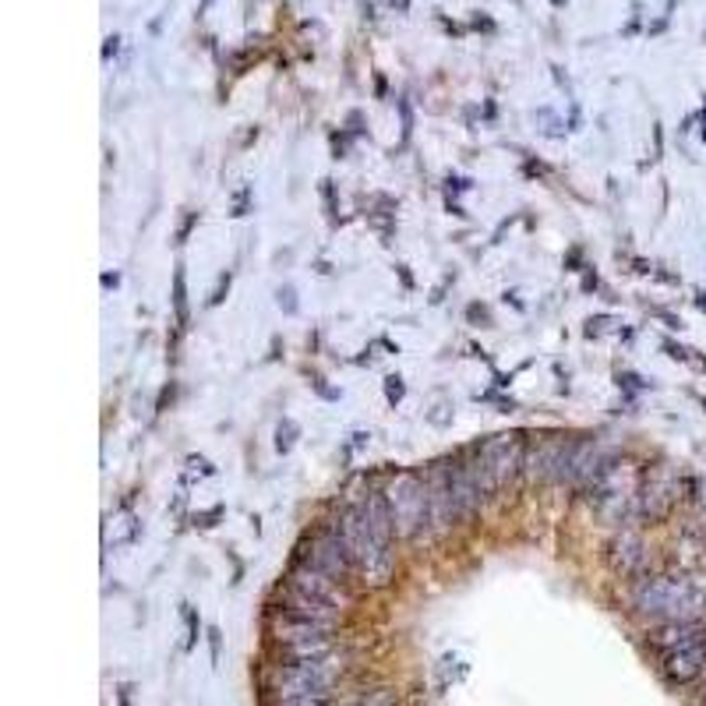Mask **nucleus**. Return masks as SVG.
I'll return each instance as SVG.
<instances>
[{
	"instance_id": "1",
	"label": "nucleus",
	"mask_w": 706,
	"mask_h": 706,
	"mask_svg": "<svg viewBox=\"0 0 706 706\" xmlns=\"http://www.w3.org/2000/svg\"><path fill=\"white\" fill-rule=\"evenodd\" d=\"M632 608L658 621L699 618V611L706 608V591L688 576H640V583L632 586Z\"/></svg>"
},
{
	"instance_id": "2",
	"label": "nucleus",
	"mask_w": 706,
	"mask_h": 706,
	"mask_svg": "<svg viewBox=\"0 0 706 706\" xmlns=\"http://www.w3.org/2000/svg\"><path fill=\"white\" fill-rule=\"evenodd\" d=\"M335 533L343 537V544H346L350 559H353V569H357V576H361L364 586H372V591H378V586H389V580L396 573V559H393L389 544H382L378 537L372 533L361 506H346L340 512V519H335Z\"/></svg>"
},
{
	"instance_id": "3",
	"label": "nucleus",
	"mask_w": 706,
	"mask_h": 706,
	"mask_svg": "<svg viewBox=\"0 0 706 706\" xmlns=\"http://www.w3.org/2000/svg\"><path fill=\"white\" fill-rule=\"evenodd\" d=\"M385 498H389L393 530L399 541H413L420 530H428V481L402 470L385 484Z\"/></svg>"
},
{
	"instance_id": "4",
	"label": "nucleus",
	"mask_w": 706,
	"mask_h": 706,
	"mask_svg": "<svg viewBox=\"0 0 706 706\" xmlns=\"http://www.w3.org/2000/svg\"><path fill=\"white\" fill-rule=\"evenodd\" d=\"M591 492H594L597 512H600L604 523L621 527L636 512V492H640V481H636L632 463H608Z\"/></svg>"
},
{
	"instance_id": "5",
	"label": "nucleus",
	"mask_w": 706,
	"mask_h": 706,
	"mask_svg": "<svg viewBox=\"0 0 706 706\" xmlns=\"http://www.w3.org/2000/svg\"><path fill=\"white\" fill-rule=\"evenodd\" d=\"M343 664L326 653V658H294L287 668L276 671V688L283 696H308V693H326V688L340 679Z\"/></svg>"
},
{
	"instance_id": "6",
	"label": "nucleus",
	"mask_w": 706,
	"mask_h": 706,
	"mask_svg": "<svg viewBox=\"0 0 706 706\" xmlns=\"http://www.w3.org/2000/svg\"><path fill=\"white\" fill-rule=\"evenodd\" d=\"M456 523H460V509H456V495H452V463L442 460L434 463L428 474V530L434 537H445Z\"/></svg>"
},
{
	"instance_id": "7",
	"label": "nucleus",
	"mask_w": 706,
	"mask_h": 706,
	"mask_svg": "<svg viewBox=\"0 0 706 706\" xmlns=\"http://www.w3.org/2000/svg\"><path fill=\"white\" fill-rule=\"evenodd\" d=\"M477 460L487 470V477H492L495 492H501V487L512 484L519 470H523L527 449H523V442H519V434H495L492 442L481 445Z\"/></svg>"
},
{
	"instance_id": "8",
	"label": "nucleus",
	"mask_w": 706,
	"mask_h": 706,
	"mask_svg": "<svg viewBox=\"0 0 706 706\" xmlns=\"http://www.w3.org/2000/svg\"><path fill=\"white\" fill-rule=\"evenodd\" d=\"M300 562L311 565V569H322V573L343 580V583H346L350 573H357V569H353L350 551L343 544V537L335 530H318L311 541L300 544Z\"/></svg>"
},
{
	"instance_id": "9",
	"label": "nucleus",
	"mask_w": 706,
	"mask_h": 706,
	"mask_svg": "<svg viewBox=\"0 0 706 706\" xmlns=\"http://www.w3.org/2000/svg\"><path fill=\"white\" fill-rule=\"evenodd\" d=\"M290 594H300V597H311V600H322L329 608H340L346 611L350 608V591L343 580H335L322 569H311L300 562L294 573H290Z\"/></svg>"
},
{
	"instance_id": "10",
	"label": "nucleus",
	"mask_w": 706,
	"mask_h": 706,
	"mask_svg": "<svg viewBox=\"0 0 706 706\" xmlns=\"http://www.w3.org/2000/svg\"><path fill=\"white\" fill-rule=\"evenodd\" d=\"M679 501V481L671 470H658V474H650L647 481H640V492H636V512L647 519V523H658L671 512V506Z\"/></svg>"
},
{
	"instance_id": "11",
	"label": "nucleus",
	"mask_w": 706,
	"mask_h": 706,
	"mask_svg": "<svg viewBox=\"0 0 706 706\" xmlns=\"http://www.w3.org/2000/svg\"><path fill=\"white\" fill-rule=\"evenodd\" d=\"M569 445L565 439H541L530 452H527V477L537 481V484H548V481H559L562 484V470H565V460H569Z\"/></svg>"
},
{
	"instance_id": "12",
	"label": "nucleus",
	"mask_w": 706,
	"mask_h": 706,
	"mask_svg": "<svg viewBox=\"0 0 706 706\" xmlns=\"http://www.w3.org/2000/svg\"><path fill=\"white\" fill-rule=\"evenodd\" d=\"M604 452L597 442H573L569 445V460L562 470V484H573V487H594L597 477L604 474Z\"/></svg>"
},
{
	"instance_id": "13",
	"label": "nucleus",
	"mask_w": 706,
	"mask_h": 706,
	"mask_svg": "<svg viewBox=\"0 0 706 706\" xmlns=\"http://www.w3.org/2000/svg\"><path fill=\"white\" fill-rule=\"evenodd\" d=\"M608 562L618 576H643V569L650 562V551H647V541L643 533L636 530H621L615 541L608 544Z\"/></svg>"
},
{
	"instance_id": "14",
	"label": "nucleus",
	"mask_w": 706,
	"mask_h": 706,
	"mask_svg": "<svg viewBox=\"0 0 706 706\" xmlns=\"http://www.w3.org/2000/svg\"><path fill=\"white\" fill-rule=\"evenodd\" d=\"M661 668L671 682H693L706 671V643H693V647H682V650H671V653H661Z\"/></svg>"
},
{
	"instance_id": "15",
	"label": "nucleus",
	"mask_w": 706,
	"mask_h": 706,
	"mask_svg": "<svg viewBox=\"0 0 706 706\" xmlns=\"http://www.w3.org/2000/svg\"><path fill=\"white\" fill-rule=\"evenodd\" d=\"M283 611L294 615V618L315 621V626H326V629H332L335 621L343 618V611H340V608H329V604L311 600V597H300V594H290V597H287V608H283Z\"/></svg>"
},
{
	"instance_id": "16",
	"label": "nucleus",
	"mask_w": 706,
	"mask_h": 706,
	"mask_svg": "<svg viewBox=\"0 0 706 706\" xmlns=\"http://www.w3.org/2000/svg\"><path fill=\"white\" fill-rule=\"evenodd\" d=\"M361 509H364V519H367V527H372V533L382 544H389L396 530H393V512H389V498H385V492H372Z\"/></svg>"
},
{
	"instance_id": "17",
	"label": "nucleus",
	"mask_w": 706,
	"mask_h": 706,
	"mask_svg": "<svg viewBox=\"0 0 706 706\" xmlns=\"http://www.w3.org/2000/svg\"><path fill=\"white\" fill-rule=\"evenodd\" d=\"M396 703H399V696L393 693V688H375V693L361 696L357 706H396Z\"/></svg>"
},
{
	"instance_id": "18",
	"label": "nucleus",
	"mask_w": 706,
	"mask_h": 706,
	"mask_svg": "<svg viewBox=\"0 0 706 706\" xmlns=\"http://www.w3.org/2000/svg\"><path fill=\"white\" fill-rule=\"evenodd\" d=\"M276 706H326V693H308V696H283Z\"/></svg>"
},
{
	"instance_id": "19",
	"label": "nucleus",
	"mask_w": 706,
	"mask_h": 706,
	"mask_svg": "<svg viewBox=\"0 0 706 706\" xmlns=\"http://www.w3.org/2000/svg\"><path fill=\"white\" fill-rule=\"evenodd\" d=\"M402 396V385H399V378H389V399L396 402Z\"/></svg>"
},
{
	"instance_id": "20",
	"label": "nucleus",
	"mask_w": 706,
	"mask_h": 706,
	"mask_svg": "<svg viewBox=\"0 0 706 706\" xmlns=\"http://www.w3.org/2000/svg\"><path fill=\"white\" fill-rule=\"evenodd\" d=\"M209 636H212V640H209L212 643V661H220V632H209Z\"/></svg>"
},
{
	"instance_id": "21",
	"label": "nucleus",
	"mask_w": 706,
	"mask_h": 706,
	"mask_svg": "<svg viewBox=\"0 0 706 706\" xmlns=\"http://www.w3.org/2000/svg\"><path fill=\"white\" fill-rule=\"evenodd\" d=\"M699 308L706 311V294H699Z\"/></svg>"
},
{
	"instance_id": "22",
	"label": "nucleus",
	"mask_w": 706,
	"mask_h": 706,
	"mask_svg": "<svg viewBox=\"0 0 706 706\" xmlns=\"http://www.w3.org/2000/svg\"><path fill=\"white\" fill-rule=\"evenodd\" d=\"M699 706H706V699H703V703H699Z\"/></svg>"
}]
</instances>
